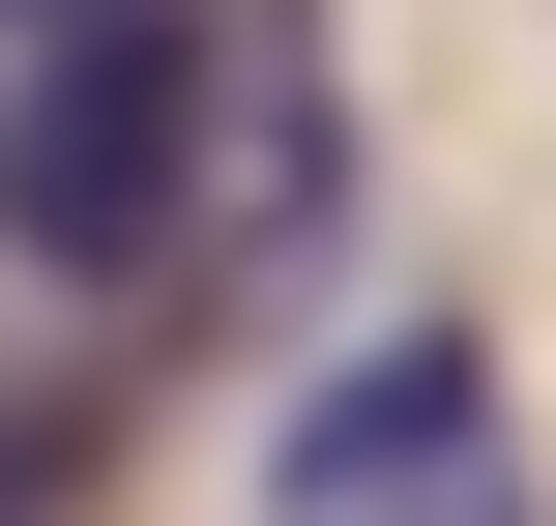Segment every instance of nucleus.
Masks as SVG:
<instances>
[{"instance_id": "f257e3e1", "label": "nucleus", "mask_w": 556, "mask_h": 526, "mask_svg": "<svg viewBox=\"0 0 556 526\" xmlns=\"http://www.w3.org/2000/svg\"><path fill=\"white\" fill-rule=\"evenodd\" d=\"M352 176V88H323V0H59L0 59V264L29 293H205V264H293Z\"/></svg>"}, {"instance_id": "f03ea898", "label": "nucleus", "mask_w": 556, "mask_h": 526, "mask_svg": "<svg viewBox=\"0 0 556 526\" xmlns=\"http://www.w3.org/2000/svg\"><path fill=\"white\" fill-rule=\"evenodd\" d=\"M469 469H498V351H469V322H381V351H323V410L264 439V498H293V526H440Z\"/></svg>"}, {"instance_id": "7ed1b4c3", "label": "nucleus", "mask_w": 556, "mask_h": 526, "mask_svg": "<svg viewBox=\"0 0 556 526\" xmlns=\"http://www.w3.org/2000/svg\"><path fill=\"white\" fill-rule=\"evenodd\" d=\"M0 498H59V410H0Z\"/></svg>"}, {"instance_id": "20e7f679", "label": "nucleus", "mask_w": 556, "mask_h": 526, "mask_svg": "<svg viewBox=\"0 0 556 526\" xmlns=\"http://www.w3.org/2000/svg\"><path fill=\"white\" fill-rule=\"evenodd\" d=\"M0 29H59V0H0Z\"/></svg>"}]
</instances>
